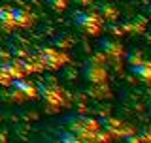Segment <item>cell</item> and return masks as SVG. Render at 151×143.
<instances>
[{
    "label": "cell",
    "instance_id": "cell-3",
    "mask_svg": "<svg viewBox=\"0 0 151 143\" xmlns=\"http://www.w3.org/2000/svg\"><path fill=\"white\" fill-rule=\"evenodd\" d=\"M68 130H72L74 134H78L81 137V141H91L93 136L96 134V130L100 128V122L96 119L85 117V115H74L66 121Z\"/></svg>",
    "mask_w": 151,
    "mask_h": 143
},
{
    "label": "cell",
    "instance_id": "cell-8",
    "mask_svg": "<svg viewBox=\"0 0 151 143\" xmlns=\"http://www.w3.org/2000/svg\"><path fill=\"white\" fill-rule=\"evenodd\" d=\"M98 122L104 126L106 132H110L111 137H125L127 134L132 132V128L127 124V122H121V121H117V119H102V121H98Z\"/></svg>",
    "mask_w": 151,
    "mask_h": 143
},
{
    "label": "cell",
    "instance_id": "cell-11",
    "mask_svg": "<svg viewBox=\"0 0 151 143\" xmlns=\"http://www.w3.org/2000/svg\"><path fill=\"white\" fill-rule=\"evenodd\" d=\"M130 72L142 81V83L151 85V60L142 59L138 64H132V66H130Z\"/></svg>",
    "mask_w": 151,
    "mask_h": 143
},
{
    "label": "cell",
    "instance_id": "cell-4",
    "mask_svg": "<svg viewBox=\"0 0 151 143\" xmlns=\"http://www.w3.org/2000/svg\"><path fill=\"white\" fill-rule=\"evenodd\" d=\"M74 25L78 30H81L85 36H98L102 32V17L94 11H76L74 13Z\"/></svg>",
    "mask_w": 151,
    "mask_h": 143
},
{
    "label": "cell",
    "instance_id": "cell-19",
    "mask_svg": "<svg viewBox=\"0 0 151 143\" xmlns=\"http://www.w3.org/2000/svg\"><path fill=\"white\" fill-rule=\"evenodd\" d=\"M138 137H140V143H151V126H145L138 132Z\"/></svg>",
    "mask_w": 151,
    "mask_h": 143
},
{
    "label": "cell",
    "instance_id": "cell-14",
    "mask_svg": "<svg viewBox=\"0 0 151 143\" xmlns=\"http://www.w3.org/2000/svg\"><path fill=\"white\" fill-rule=\"evenodd\" d=\"M123 28H125L127 34H140V32L145 30V19L132 17V19H129V21L123 23Z\"/></svg>",
    "mask_w": 151,
    "mask_h": 143
},
{
    "label": "cell",
    "instance_id": "cell-13",
    "mask_svg": "<svg viewBox=\"0 0 151 143\" xmlns=\"http://www.w3.org/2000/svg\"><path fill=\"white\" fill-rule=\"evenodd\" d=\"M13 28H15V23H13L12 8L9 6H0V30L12 32Z\"/></svg>",
    "mask_w": 151,
    "mask_h": 143
},
{
    "label": "cell",
    "instance_id": "cell-18",
    "mask_svg": "<svg viewBox=\"0 0 151 143\" xmlns=\"http://www.w3.org/2000/svg\"><path fill=\"white\" fill-rule=\"evenodd\" d=\"M123 59L127 60V64H129V66H132V64H138L140 60L144 59V56H142V53H136V51H130V53H129V55H125Z\"/></svg>",
    "mask_w": 151,
    "mask_h": 143
},
{
    "label": "cell",
    "instance_id": "cell-20",
    "mask_svg": "<svg viewBox=\"0 0 151 143\" xmlns=\"http://www.w3.org/2000/svg\"><path fill=\"white\" fill-rule=\"evenodd\" d=\"M9 83H12V79H9L8 75L4 74L2 70H0V85H9Z\"/></svg>",
    "mask_w": 151,
    "mask_h": 143
},
{
    "label": "cell",
    "instance_id": "cell-6",
    "mask_svg": "<svg viewBox=\"0 0 151 143\" xmlns=\"http://www.w3.org/2000/svg\"><path fill=\"white\" fill-rule=\"evenodd\" d=\"M98 47H100V55L106 56V59H110V60H113V62H121L123 56H125V47H123V44L115 36L100 38Z\"/></svg>",
    "mask_w": 151,
    "mask_h": 143
},
{
    "label": "cell",
    "instance_id": "cell-16",
    "mask_svg": "<svg viewBox=\"0 0 151 143\" xmlns=\"http://www.w3.org/2000/svg\"><path fill=\"white\" fill-rule=\"evenodd\" d=\"M59 139L63 143H83L81 137H79L78 134H74L72 130H66V132H60L59 134Z\"/></svg>",
    "mask_w": 151,
    "mask_h": 143
},
{
    "label": "cell",
    "instance_id": "cell-1",
    "mask_svg": "<svg viewBox=\"0 0 151 143\" xmlns=\"http://www.w3.org/2000/svg\"><path fill=\"white\" fill-rule=\"evenodd\" d=\"M36 87H38V98L44 100V104L51 107V111L63 107L66 104V94H64L63 87L57 83L55 77H47Z\"/></svg>",
    "mask_w": 151,
    "mask_h": 143
},
{
    "label": "cell",
    "instance_id": "cell-5",
    "mask_svg": "<svg viewBox=\"0 0 151 143\" xmlns=\"http://www.w3.org/2000/svg\"><path fill=\"white\" fill-rule=\"evenodd\" d=\"M36 55L40 56L42 64H44V70H60L63 66L68 64V55L64 53V51H57L53 47H40V49L36 51Z\"/></svg>",
    "mask_w": 151,
    "mask_h": 143
},
{
    "label": "cell",
    "instance_id": "cell-22",
    "mask_svg": "<svg viewBox=\"0 0 151 143\" xmlns=\"http://www.w3.org/2000/svg\"><path fill=\"white\" fill-rule=\"evenodd\" d=\"M4 141H6V136H4V134H0V143H4Z\"/></svg>",
    "mask_w": 151,
    "mask_h": 143
},
{
    "label": "cell",
    "instance_id": "cell-10",
    "mask_svg": "<svg viewBox=\"0 0 151 143\" xmlns=\"http://www.w3.org/2000/svg\"><path fill=\"white\" fill-rule=\"evenodd\" d=\"M12 15H13L15 26H19V28H27V26H30L32 23H34V13H32L28 8H25V6L12 8Z\"/></svg>",
    "mask_w": 151,
    "mask_h": 143
},
{
    "label": "cell",
    "instance_id": "cell-7",
    "mask_svg": "<svg viewBox=\"0 0 151 143\" xmlns=\"http://www.w3.org/2000/svg\"><path fill=\"white\" fill-rule=\"evenodd\" d=\"M9 87H12V90H13V94H15L17 100H28V98L34 100V98H38V87L30 79L15 77V79H12Z\"/></svg>",
    "mask_w": 151,
    "mask_h": 143
},
{
    "label": "cell",
    "instance_id": "cell-9",
    "mask_svg": "<svg viewBox=\"0 0 151 143\" xmlns=\"http://www.w3.org/2000/svg\"><path fill=\"white\" fill-rule=\"evenodd\" d=\"M0 70L8 75L9 79H15V77H25L27 72L23 68L21 59H9V60H0Z\"/></svg>",
    "mask_w": 151,
    "mask_h": 143
},
{
    "label": "cell",
    "instance_id": "cell-2",
    "mask_svg": "<svg viewBox=\"0 0 151 143\" xmlns=\"http://www.w3.org/2000/svg\"><path fill=\"white\" fill-rule=\"evenodd\" d=\"M81 74L87 83L91 85H102L108 81V68H106V60L102 55H93L91 59H87L83 62Z\"/></svg>",
    "mask_w": 151,
    "mask_h": 143
},
{
    "label": "cell",
    "instance_id": "cell-15",
    "mask_svg": "<svg viewBox=\"0 0 151 143\" xmlns=\"http://www.w3.org/2000/svg\"><path fill=\"white\" fill-rule=\"evenodd\" d=\"M98 15H100L102 19H106V21L115 23L119 13H117V8L115 6H111V4H102V6L98 8Z\"/></svg>",
    "mask_w": 151,
    "mask_h": 143
},
{
    "label": "cell",
    "instance_id": "cell-17",
    "mask_svg": "<svg viewBox=\"0 0 151 143\" xmlns=\"http://www.w3.org/2000/svg\"><path fill=\"white\" fill-rule=\"evenodd\" d=\"M47 8H51L53 11H64L68 8V0H45Z\"/></svg>",
    "mask_w": 151,
    "mask_h": 143
},
{
    "label": "cell",
    "instance_id": "cell-12",
    "mask_svg": "<svg viewBox=\"0 0 151 143\" xmlns=\"http://www.w3.org/2000/svg\"><path fill=\"white\" fill-rule=\"evenodd\" d=\"M21 62H23V68H25L27 74H40V72L44 70V64H42L40 56H38L36 53L28 55V56H25V59H21Z\"/></svg>",
    "mask_w": 151,
    "mask_h": 143
},
{
    "label": "cell",
    "instance_id": "cell-21",
    "mask_svg": "<svg viewBox=\"0 0 151 143\" xmlns=\"http://www.w3.org/2000/svg\"><path fill=\"white\" fill-rule=\"evenodd\" d=\"M74 2L76 4H78V6H91V4H93V0H74Z\"/></svg>",
    "mask_w": 151,
    "mask_h": 143
},
{
    "label": "cell",
    "instance_id": "cell-23",
    "mask_svg": "<svg viewBox=\"0 0 151 143\" xmlns=\"http://www.w3.org/2000/svg\"><path fill=\"white\" fill-rule=\"evenodd\" d=\"M147 11H149V15H151V4H149V6H147Z\"/></svg>",
    "mask_w": 151,
    "mask_h": 143
}]
</instances>
